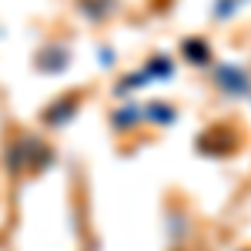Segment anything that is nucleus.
<instances>
[{
    "label": "nucleus",
    "mask_w": 251,
    "mask_h": 251,
    "mask_svg": "<svg viewBox=\"0 0 251 251\" xmlns=\"http://www.w3.org/2000/svg\"><path fill=\"white\" fill-rule=\"evenodd\" d=\"M141 117H144L141 107H124V111H117V114H114V131H127V127H134Z\"/></svg>",
    "instance_id": "obj_5"
},
{
    "label": "nucleus",
    "mask_w": 251,
    "mask_h": 251,
    "mask_svg": "<svg viewBox=\"0 0 251 251\" xmlns=\"http://www.w3.org/2000/svg\"><path fill=\"white\" fill-rule=\"evenodd\" d=\"M148 74L151 77H171V60L168 57H154L148 64Z\"/></svg>",
    "instance_id": "obj_7"
},
{
    "label": "nucleus",
    "mask_w": 251,
    "mask_h": 251,
    "mask_svg": "<svg viewBox=\"0 0 251 251\" xmlns=\"http://www.w3.org/2000/svg\"><path fill=\"white\" fill-rule=\"evenodd\" d=\"M184 57L188 60H194V64H208L211 60V50H208V44L204 40H198V37H191V40H184Z\"/></svg>",
    "instance_id": "obj_4"
},
{
    "label": "nucleus",
    "mask_w": 251,
    "mask_h": 251,
    "mask_svg": "<svg viewBox=\"0 0 251 251\" xmlns=\"http://www.w3.org/2000/svg\"><path fill=\"white\" fill-rule=\"evenodd\" d=\"M34 151H44V144H40L37 137H24V141H17V144H10V154H7L10 168H14V171L34 168Z\"/></svg>",
    "instance_id": "obj_2"
},
{
    "label": "nucleus",
    "mask_w": 251,
    "mask_h": 251,
    "mask_svg": "<svg viewBox=\"0 0 251 251\" xmlns=\"http://www.w3.org/2000/svg\"><path fill=\"white\" fill-rule=\"evenodd\" d=\"M144 114H151L154 124H171L174 121V107H168V104H148Z\"/></svg>",
    "instance_id": "obj_6"
},
{
    "label": "nucleus",
    "mask_w": 251,
    "mask_h": 251,
    "mask_svg": "<svg viewBox=\"0 0 251 251\" xmlns=\"http://www.w3.org/2000/svg\"><path fill=\"white\" fill-rule=\"evenodd\" d=\"M74 107H77V97H64V100H57V104L47 111V124H64L67 117L74 114Z\"/></svg>",
    "instance_id": "obj_3"
},
{
    "label": "nucleus",
    "mask_w": 251,
    "mask_h": 251,
    "mask_svg": "<svg viewBox=\"0 0 251 251\" xmlns=\"http://www.w3.org/2000/svg\"><path fill=\"white\" fill-rule=\"evenodd\" d=\"M214 84H221L228 94H248V74L241 71V67H234V64H221L218 71H214Z\"/></svg>",
    "instance_id": "obj_1"
}]
</instances>
